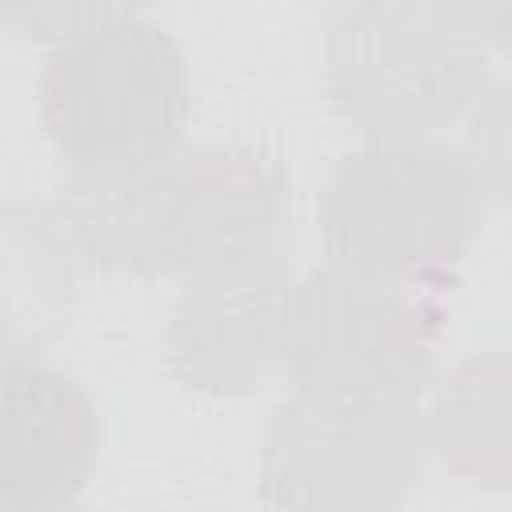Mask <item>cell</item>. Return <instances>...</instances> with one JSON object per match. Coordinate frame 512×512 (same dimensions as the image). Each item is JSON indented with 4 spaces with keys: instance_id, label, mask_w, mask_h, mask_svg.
<instances>
[{
    "instance_id": "1",
    "label": "cell",
    "mask_w": 512,
    "mask_h": 512,
    "mask_svg": "<svg viewBox=\"0 0 512 512\" xmlns=\"http://www.w3.org/2000/svg\"><path fill=\"white\" fill-rule=\"evenodd\" d=\"M480 224V172L456 148L428 140L368 144L344 156L320 200L332 264L404 284L452 268Z\"/></svg>"
},
{
    "instance_id": "2",
    "label": "cell",
    "mask_w": 512,
    "mask_h": 512,
    "mask_svg": "<svg viewBox=\"0 0 512 512\" xmlns=\"http://www.w3.org/2000/svg\"><path fill=\"white\" fill-rule=\"evenodd\" d=\"M40 116L56 148L92 172L168 160L188 120V68L148 20H116L60 44L40 76Z\"/></svg>"
},
{
    "instance_id": "3",
    "label": "cell",
    "mask_w": 512,
    "mask_h": 512,
    "mask_svg": "<svg viewBox=\"0 0 512 512\" xmlns=\"http://www.w3.org/2000/svg\"><path fill=\"white\" fill-rule=\"evenodd\" d=\"M416 284L352 268L312 272L280 308V352L296 392L340 404H400L428 364Z\"/></svg>"
},
{
    "instance_id": "4",
    "label": "cell",
    "mask_w": 512,
    "mask_h": 512,
    "mask_svg": "<svg viewBox=\"0 0 512 512\" xmlns=\"http://www.w3.org/2000/svg\"><path fill=\"white\" fill-rule=\"evenodd\" d=\"M100 456V416L68 372L0 360V508L48 512L72 504Z\"/></svg>"
},
{
    "instance_id": "5",
    "label": "cell",
    "mask_w": 512,
    "mask_h": 512,
    "mask_svg": "<svg viewBox=\"0 0 512 512\" xmlns=\"http://www.w3.org/2000/svg\"><path fill=\"white\" fill-rule=\"evenodd\" d=\"M340 448L344 452H328V444H320L292 416V408L280 404L268 428V448H264V496L280 504H308L320 480L376 484V480L412 476L408 436L396 420V404H360Z\"/></svg>"
},
{
    "instance_id": "6",
    "label": "cell",
    "mask_w": 512,
    "mask_h": 512,
    "mask_svg": "<svg viewBox=\"0 0 512 512\" xmlns=\"http://www.w3.org/2000/svg\"><path fill=\"white\" fill-rule=\"evenodd\" d=\"M144 0H0V24L12 36L68 44L84 32L136 16Z\"/></svg>"
}]
</instances>
